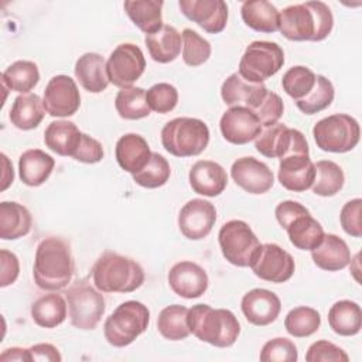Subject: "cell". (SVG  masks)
Wrapping results in <instances>:
<instances>
[{
    "instance_id": "1",
    "label": "cell",
    "mask_w": 362,
    "mask_h": 362,
    "mask_svg": "<svg viewBox=\"0 0 362 362\" xmlns=\"http://www.w3.org/2000/svg\"><path fill=\"white\" fill-rule=\"evenodd\" d=\"M334 27V16L324 1L293 4L280 11L279 30L290 41H322Z\"/></svg>"
},
{
    "instance_id": "2",
    "label": "cell",
    "mask_w": 362,
    "mask_h": 362,
    "mask_svg": "<svg viewBox=\"0 0 362 362\" xmlns=\"http://www.w3.org/2000/svg\"><path fill=\"white\" fill-rule=\"evenodd\" d=\"M75 272L69 245L57 236L42 239L35 250L33 276L41 290L58 291L68 286Z\"/></svg>"
},
{
    "instance_id": "3",
    "label": "cell",
    "mask_w": 362,
    "mask_h": 362,
    "mask_svg": "<svg viewBox=\"0 0 362 362\" xmlns=\"http://www.w3.org/2000/svg\"><path fill=\"white\" fill-rule=\"evenodd\" d=\"M188 325L199 341L218 348L232 346L240 334V324L232 311L208 304H197L188 310Z\"/></svg>"
},
{
    "instance_id": "4",
    "label": "cell",
    "mask_w": 362,
    "mask_h": 362,
    "mask_svg": "<svg viewBox=\"0 0 362 362\" xmlns=\"http://www.w3.org/2000/svg\"><path fill=\"white\" fill-rule=\"evenodd\" d=\"M92 280L102 293H132L144 283V272L136 260L107 250L95 262Z\"/></svg>"
},
{
    "instance_id": "5",
    "label": "cell",
    "mask_w": 362,
    "mask_h": 362,
    "mask_svg": "<svg viewBox=\"0 0 362 362\" xmlns=\"http://www.w3.org/2000/svg\"><path fill=\"white\" fill-rule=\"evenodd\" d=\"M274 215L280 226L286 229L291 245L300 250L315 249L325 235L321 223L297 201H281L276 206Z\"/></svg>"
},
{
    "instance_id": "6",
    "label": "cell",
    "mask_w": 362,
    "mask_h": 362,
    "mask_svg": "<svg viewBox=\"0 0 362 362\" xmlns=\"http://www.w3.org/2000/svg\"><path fill=\"white\" fill-rule=\"evenodd\" d=\"M208 143L209 129L201 119L175 117L161 129V144L175 157L198 156L208 147Z\"/></svg>"
},
{
    "instance_id": "7",
    "label": "cell",
    "mask_w": 362,
    "mask_h": 362,
    "mask_svg": "<svg viewBox=\"0 0 362 362\" xmlns=\"http://www.w3.org/2000/svg\"><path fill=\"white\" fill-rule=\"evenodd\" d=\"M148 322L150 311L143 303L124 301L106 318L103 324L105 339L116 348L127 346L147 329Z\"/></svg>"
},
{
    "instance_id": "8",
    "label": "cell",
    "mask_w": 362,
    "mask_h": 362,
    "mask_svg": "<svg viewBox=\"0 0 362 362\" xmlns=\"http://www.w3.org/2000/svg\"><path fill=\"white\" fill-rule=\"evenodd\" d=\"M313 136L322 151L348 153L359 143L361 127L355 117L335 113L318 120L313 127Z\"/></svg>"
},
{
    "instance_id": "9",
    "label": "cell",
    "mask_w": 362,
    "mask_h": 362,
    "mask_svg": "<svg viewBox=\"0 0 362 362\" xmlns=\"http://www.w3.org/2000/svg\"><path fill=\"white\" fill-rule=\"evenodd\" d=\"M69 321L78 329H95L105 314L106 303L102 291L86 280H78L66 294Z\"/></svg>"
},
{
    "instance_id": "10",
    "label": "cell",
    "mask_w": 362,
    "mask_h": 362,
    "mask_svg": "<svg viewBox=\"0 0 362 362\" xmlns=\"http://www.w3.org/2000/svg\"><path fill=\"white\" fill-rule=\"evenodd\" d=\"M284 64V52L281 47L272 41L250 42L240 61L238 74L250 83H263L276 75Z\"/></svg>"
},
{
    "instance_id": "11",
    "label": "cell",
    "mask_w": 362,
    "mask_h": 362,
    "mask_svg": "<svg viewBox=\"0 0 362 362\" xmlns=\"http://www.w3.org/2000/svg\"><path fill=\"white\" fill-rule=\"evenodd\" d=\"M218 242L223 257L238 267H249L260 246L252 228L240 219L223 223L218 233Z\"/></svg>"
},
{
    "instance_id": "12",
    "label": "cell",
    "mask_w": 362,
    "mask_h": 362,
    "mask_svg": "<svg viewBox=\"0 0 362 362\" xmlns=\"http://www.w3.org/2000/svg\"><path fill=\"white\" fill-rule=\"evenodd\" d=\"M256 150L269 158H284L293 154H308V143L304 134L283 123L264 127L255 139Z\"/></svg>"
},
{
    "instance_id": "13",
    "label": "cell",
    "mask_w": 362,
    "mask_h": 362,
    "mask_svg": "<svg viewBox=\"0 0 362 362\" xmlns=\"http://www.w3.org/2000/svg\"><path fill=\"white\" fill-rule=\"evenodd\" d=\"M144 69V54L137 45L132 42H123L117 45L106 61L109 82L122 89L130 88L143 75Z\"/></svg>"
},
{
    "instance_id": "14",
    "label": "cell",
    "mask_w": 362,
    "mask_h": 362,
    "mask_svg": "<svg viewBox=\"0 0 362 362\" xmlns=\"http://www.w3.org/2000/svg\"><path fill=\"white\" fill-rule=\"evenodd\" d=\"M249 267L264 281L284 283L294 274L296 263L293 256L279 245L264 243L259 246Z\"/></svg>"
},
{
    "instance_id": "15",
    "label": "cell",
    "mask_w": 362,
    "mask_h": 362,
    "mask_svg": "<svg viewBox=\"0 0 362 362\" xmlns=\"http://www.w3.org/2000/svg\"><path fill=\"white\" fill-rule=\"evenodd\" d=\"M45 112L54 117H68L81 106V95L75 81L68 75L52 76L44 90Z\"/></svg>"
},
{
    "instance_id": "16",
    "label": "cell",
    "mask_w": 362,
    "mask_h": 362,
    "mask_svg": "<svg viewBox=\"0 0 362 362\" xmlns=\"http://www.w3.org/2000/svg\"><path fill=\"white\" fill-rule=\"evenodd\" d=\"M215 221V205L201 198L189 199L178 214V228L189 240H201L206 238L211 233Z\"/></svg>"
},
{
    "instance_id": "17",
    "label": "cell",
    "mask_w": 362,
    "mask_h": 362,
    "mask_svg": "<svg viewBox=\"0 0 362 362\" xmlns=\"http://www.w3.org/2000/svg\"><path fill=\"white\" fill-rule=\"evenodd\" d=\"M219 127L223 139L238 146L255 140L263 130L256 115L243 106H230L222 115Z\"/></svg>"
},
{
    "instance_id": "18",
    "label": "cell",
    "mask_w": 362,
    "mask_h": 362,
    "mask_svg": "<svg viewBox=\"0 0 362 362\" xmlns=\"http://www.w3.org/2000/svg\"><path fill=\"white\" fill-rule=\"evenodd\" d=\"M181 13L204 31L218 34L228 23V4L222 0H180Z\"/></svg>"
},
{
    "instance_id": "19",
    "label": "cell",
    "mask_w": 362,
    "mask_h": 362,
    "mask_svg": "<svg viewBox=\"0 0 362 362\" xmlns=\"http://www.w3.org/2000/svg\"><path fill=\"white\" fill-rule=\"evenodd\" d=\"M230 175L236 185L249 194L267 192L274 184L273 171L255 157H240L230 167Z\"/></svg>"
},
{
    "instance_id": "20",
    "label": "cell",
    "mask_w": 362,
    "mask_h": 362,
    "mask_svg": "<svg viewBox=\"0 0 362 362\" xmlns=\"http://www.w3.org/2000/svg\"><path fill=\"white\" fill-rule=\"evenodd\" d=\"M167 279L171 290L184 298L201 297L209 284L206 272L199 264L188 260L175 263L170 269Z\"/></svg>"
},
{
    "instance_id": "21",
    "label": "cell",
    "mask_w": 362,
    "mask_h": 362,
    "mask_svg": "<svg viewBox=\"0 0 362 362\" xmlns=\"http://www.w3.org/2000/svg\"><path fill=\"white\" fill-rule=\"evenodd\" d=\"M240 308L247 322L264 327L277 320L281 311V301L270 290L253 288L243 296Z\"/></svg>"
},
{
    "instance_id": "22",
    "label": "cell",
    "mask_w": 362,
    "mask_h": 362,
    "mask_svg": "<svg viewBox=\"0 0 362 362\" xmlns=\"http://www.w3.org/2000/svg\"><path fill=\"white\" fill-rule=\"evenodd\" d=\"M279 182L288 191L303 192L311 188L315 178V165L308 154H293L280 160Z\"/></svg>"
},
{
    "instance_id": "23",
    "label": "cell",
    "mask_w": 362,
    "mask_h": 362,
    "mask_svg": "<svg viewBox=\"0 0 362 362\" xmlns=\"http://www.w3.org/2000/svg\"><path fill=\"white\" fill-rule=\"evenodd\" d=\"M188 180L192 191L204 197H218L228 185L225 168L211 160L197 161L189 170Z\"/></svg>"
},
{
    "instance_id": "24",
    "label": "cell",
    "mask_w": 362,
    "mask_h": 362,
    "mask_svg": "<svg viewBox=\"0 0 362 362\" xmlns=\"http://www.w3.org/2000/svg\"><path fill=\"white\" fill-rule=\"evenodd\" d=\"M82 139L83 133L69 120L51 122L44 132L45 146L62 157L74 158L81 147Z\"/></svg>"
},
{
    "instance_id": "25",
    "label": "cell",
    "mask_w": 362,
    "mask_h": 362,
    "mask_svg": "<svg viewBox=\"0 0 362 362\" xmlns=\"http://www.w3.org/2000/svg\"><path fill=\"white\" fill-rule=\"evenodd\" d=\"M148 143L137 133H127L122 136L115 148L117 164L127 173L136 174L146 167L151 157Z\"/></svg>"
},
{
    "instance_id": "26",
    "label": "cell",
    "mask_w": 362,
    "mask_h": 362,
    "mask_svg": "<svg viewBox=\"0 0 362 362\" xmlns=\"http://www.w3.org/2000/svg\"><path fill=\"white\" fill-rule=\"evenodd\" d=\"M311 257L317 267L327 272H339L351 263V250L342 238L327 233L321 243L311 250Z\"/></svg>"
},
{
    "instance_id": "27",
    "label": "cell",
    "mask_w": 362,
    "mask_h": 362,
    "mask_svg": "<svg viewBox=\"0 0 362 362\" xmlns=\"http://www.w3.org/2000/svg\"><path fill=\"white\" fill-rule=\"evenodd\" d=\"M266 92L267 88L263 83H250L238 72L229 75L221 86L222 100L228 106H243L249 110L255 107Z\"/></svg>"
},
{
    "instance_id": "28",
    "label": "cell",
    "mask_w": 362,
    "mask_h": 362,
    "mask_svg": "<svg viewBox=\"0 0 362 362\" xmlns=\"http://www.w3.org/2000/svg\"><path fill=\"white\" fill-rule=\"evenodd\" d=\"M74 72L81 86L90 93H100L110 83L105 58L98 52H86L81 55L75 62Z\"/></svg>"
},
{
    "instance_id": "29",
    "label": "cell",
    "mask_w": 362,
    "mask_h": 362,
    "mask_svg": "<svg viewBox=\"0 0 362 362\" xmlns=\"http://www.w3.org/2000/svg\"><path fill=\"white\" fill-rule=\"evenodd\" d=\"M55 160L40 148L25 150L18 158L20 180L28 187L42 185L51 175Z\"/></svg>"
},
{
    "instance_id": "30",
    "label": "cell",
    "mask_w": 362,
    "mask_h": 362,
    "mask_svg": "<svg viewBox=\"0 0 362 362\" xmlns=\"http://www.w3.org/2000/svg\"><path fill=\"white\" fill-rule=\"evenodd\" d=\"M33 226L30 211L18 204L3 201L0 202V238L3 240H14L25 236Z\"/></svg>"
},
{
    "instance_id": "31",
    "label": "cell",
    "mask_w": 362,
    "mask_h": 362,
    "mask_svg": "<svg viewBox=\"0 0 362 362\" xmlns=\"http://www.w3.org/2000/svg\"><path fill=\"white\" fill-rule=\"evenodd\" d=\"M243 23L259 33H276L280 25V11L266 0H247L242 3Z\"/></svg>"
},
{
    "instance_id": "32",
    "label": "cell",
    "mask_w": 362,
    "mask_h": 362,
    "mask_svg": "<svg viewBox=\"0 0 362 362\" xmlns=\"http://www.w3.org/2000/svg\"><path fill=\"white\" fill-rule=\"evenodd\" d=\"M144 42L153 61L158 64H168L181 52V34L173 25L163 24L158 31L147 34Z\"/></svg>"
},
{
    "instance_id": "33",
    "label": "cell",
    "mask_w": 362,
    "mask_h": 362,
    "mask_svg": "<svg viewBox=\"0 0 362 362\" xmlns=\"http://www.w3.org/2000/svg\"><path fill=\"white\" fill-rule=\"evenodd\" d=\"M45 107L42 99L35 93L18 95L10 109L8 119L20 130L35 129L44 119Z\"/></svg>"
},
{
    "instance_id": "34",
    "label": "cell",
    "mask_w": 362,
    "mask_h": 362,
    "mask_svg": "<svg viewBox=\"0 0 362 362\" xmlns=\"http://www.w3.org/2000/svg\"><path fill=\"white\" fill-rule=\"evenodd\" d=\"M328 324L331 329L341 337L356 335L362 328V311L358 303L339 300L328 311Z\"/></svg>"
},
{
    "instance_id": "35",
    "label": "cell",
    "mask_w": 362,
    "mask_h": 362,
    "mask_svg": "<svg viewBox=\"0 0 362 362\" xmlns=\"http://www.w3.org/2000/svg\"><path fill=\"white\" fill-rule=\"evenodd\" d=\"M163 6L164 3L161 0H126L123 3L129 18L146 33V35L153 34L163 27Z\"/></svg>"
},
{
    "instance_id": "36",
    "label": "cell",
    "mask_w": 362,
    "mask_h": 362,
    "mask_svg": "<svg viewBox=\"0 0 362 362\" xmlns=\"http://www.w3.org/2000/svg\"><path fill=\"white\" fill-rule=\"evenodd\" d=\"M33 321L42 328H55L66 318V301L61 294L49 293L31 305Z\"/></svg>"
},
{
    "instance_id": "37",
    "label": "cell",
    "mask_w": 362,
    "mask_h": 362,
    "mask_svg": "<svg viewBox=\"0 0 362 362\" xmlns=\"http://www.w3.org/2000/svg\"><path fill=\"white\" fill-rule=\"evenodd\" d=\"M157 329L168 341L185 339L191 331L188 325V308L180 304L167 305L157 318Z\"/></svg>"
},
{
    "instance_id": "38",
    "label": "cell",
    "mask_w": 362,
    "mask_h": 362,
    "mask_svg": "<svg viewBox=\"0 0 362 362\" xmlns=\"http://www.w3.org/2000/svg\"><path fill=\"white\" fill-rule=\"evenodd\" d=\"M40 81L37 64L31 61H16L1 74V85L20 93H28Z\"/></svg>"
},
{
    "instance_id": "39",
    "label": "cell",
    "mask_w": 362,
    "mask_h": 362,
    "mask_svg": "<svg viewBox=\"0 0 362 362\" xmlns=\"http://www.w3.org/2000/svg\"><path fill=\"white\" fill-rule=\"evenodd\" d=\"M315 165V178L311 189L320 197H334L338 194L345 182L342 168L331 160H320Z\"/></svg>"
},
{
    "instance_id": "40",
    "label": "cell",
    "mask_w": 362,
    "mask_h": 362,
    "mask_svg": "<svg viewBox=\"0 0 362 362\" xmlns=\"http://www.w3.org/2000/svg\"><path fill=\"white\" fill-rule=\"evenodd\" d=\"M115 107L119 116L126 120H139L150 115L146 90L137 86L120 89L115 99Z\"/></svg>"
},
{
    "instance_id": "41",
    "label": "cell",
    "mask_w": 362,
    "mask_h": 362,
    "mask_svg": "<svg viewBox=\"0 0 362 362\" xmlns=\"http://www.w3.org/2000/svg\"><path fill=\"white\" fill-rule=\"evenodd\" d=\"M321 325V315L311 307H296L288 311L284 318L286 331L294 338H305L318 331Z\"/></svg>"
},
{
    "instance_id": "42",
    "label": "cell",
    "mask_w": 362,
    "mask_h": 362,
    "mask_svg": "<svg viewBox=\"0 0 362 362\" xmlns=\"http://www.w3.org/2000/svg\"><path fill=\"white\" fill-rule=\"evenodd\" d=\"M317 75L307 66H291L281 78L283 90L294 99V102L305 98L314 88Z\"/></svg>"
},
{
    "instance_id": "43",
    "label": "cell",
    "mask_w": 362,
    "mask_h": 362,
    "mask_svg": "<svg viewBox=\"0 0 362 362\" xmlns=\"http://www.w3.org/2000/svg\"><path fill=\"white\" fill-rule=\"evenodd\" d=\"M334 95L335 90L332 82L322 75H317L313 90L301 100H297L296 106L305 115H315L332 103Z\"/></svg>"
},
{
    "instance_id": "44",
    "label": "cell",
    "mask_w": 362,
    "mask_h": 362,
    "mask_svg": "<svg viewBox=\"0 0 362 362\" xmlns=\"http://www.w3.org/2000/svg\"><path fill=\"white\" fill-rule=\"evenodd\" d=\"M132 175H133V181L140 187L158 188L168 181L171 175V168L168 161L161 154L151 153V157L146 164V167Z\"/></svg>"
},
{
    "instance_id": "45",
    "label": "cell",
    "mask_w": 362,
    "mask_h": 362,
    "mask_svg": "<svg viewBox=\"0 0 362 362\" xmlns=\"http://www.w3.org/2000/svg\"><path fill=\"white\" fill-rule=\"evenodd\" d=\"M182 38V59L188 66H199L211 57V44L197 31L185 28Z\"/></svg>"
},
{
    "instance_id": "46",
    "label": "cell",
    "mask_w": 362,
    "mask_h": 362,
    "mask_svg": "<svg viewBox=\"0 0 362 362\" xmlns=\"http://www.w3.org/2000/svg\"><path fill=\"white\" fill-rule=\"evenodd\" d=\"M146 98L150 110L164 115L171 112L177 106L178 90L175 89V86L167 82H160L153 85L148 90H146Z\"/></svg>"
},
{
    "instance_id": "47",
    "label": "cell",
    "mask_w": 362,
    "mask_h": 362,
    "mask_svg": "<svg viewBox=\"0 0 362 362\" xmlns=\"http://www.w3.org/2000/svg\"><path fill=\"white\" fill-rule=\"evenodd\" d=\"M259 358L262 362H296L298 352L291 339L277 337L263 345Z\"/></svg>"
},
{
    "instance_id": "48",
    "label": "cell",
    "mask_w": 362,
    "mask_h": 362,
    "mask_svg": "<svg viewBox=\"0 0 362 362\" xmlns=\"http://www.w3.org/2000/svg\"><path fill=\"white\" fill-rule=\"evenodd\" d=\"M250 112L256 115L263 127H269L279 123L284 112V103L277 93L267 89L264 96L255 105L253 109H250Z\"/></svg>"
},
{
    "instance_id": "49",
    "label": "cell",
    "mask_w": 362,
    "mask_h": 362,
    "mask_svg": "<svg viewBox=\"0 0 362 362\" xmlns=\"http://www.w3.org/2000/svg\"><path fill=\"white\" fill-rule=\"evenodd\" d=\"M305 361L307 362H322V361L324 362H348L349 356L338 345L327 339H321L310 345L305 354Z\"/></svg>"
},
{
    "instance_id": "50",
    "label": "cell",
    "mask_w": 362,
    "mask_h": 362,
    "mask_svg": "<svg viewBox=\"0 0 362 362\" xmlns=\"http://www.w3.org/2000/svg\"><path fill=\"white\" fill-rule=\"evenodd\" d=\"M361 209H362V199L354 198V199L348 201L346 204H344L341 214H339V221H341L342 229L354 238L362 236Z\"/></svg>"
},
{
    "instance_id": "51",
    "label": "cell",
    "mask_w": 362,
    "mask_h": 362,
    "mask_svg": "<svg viewBox=\"0 0 362 362\" xmlns=\"http://www.w3.org/2000/svg\"><path fill=\"white\" fill-rule=\"evenodd\" d=\"M0 264H1V273H0V286L1 287H7L10 284H13L20 273V263H18V257L7 250V249H1L0 250Z\"/></svg>"
},
{
    "instance_id": "52",
    "label": "cell",
    "mask_w": 362,
    "mask_h": 362,
    "mask_svg": "<svg viewBox=\"0 0 362 362\" xmlns=\"http://www.w3.org/2000/svg\"><path fill=\"white\" fill-rule=\"evenodd\" d=\"M102 158H103L102 144L96 139L83 133L81 147H79L76 156L74 157V160L85 163V164H95V163H99Z\"/></svg>"
},
{
    "instance_id": "53",
    "label": "cell",
    "mask_w": 362,
    "mask_h": 362,
    "mask_svg": "<svg viewBox=\"0 0 362 362\" xmlns=\"http://www.w3.org/2000/svg\"><path fill=\"white\" fill-rule=\"evenodd\" d=\"M31 361H45V362H59L62 359L59 351L52 344H35L28 348Z\"/></svg>"
},
{
    "instance_id": "54",
    "label": "cell",
    "mask_w": 362,
    "mask_h": 362,
    "mask_svg": "<svg viewBox=\"0 0 362 362\" xmlns=\"http://www.w3.org/2000/svg\"><path fill=\"white\" fill-rule=\"evenodd\" d=\"M0 361H1V362H10V361L30 362V361H31L30 349H28V348H18V346L7 348V349H4L3 354L0 355Z\"/></svg>"
},
{
    "instance_id": "55",
    "label": "cell",
    "mask_w": 362,
    "mask_h": 362,
    "mask_svg": "<svg viewBox=\"0 0 362 362\" xmlns=\"http://www.w3.org/2000/svg\"><path fill=\"white\" fill-rule=\"evenodd\" d=\"M1 158H3V165H4V171H3V184H1V191H4L14 180V173H13V165L10 164L7 156L4 153H1Z\"/></svg>"
}]
</instances>
